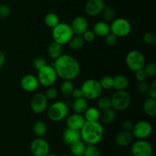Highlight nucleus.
I'll return each mask as SVG.
<instances>
[{
    "label": "nucleus",
    "instance_id": "nucleus-3",
    "mask_svg": "<svg viewBox=\"0 0 156 156\" xmlns=\"http://www.w3.org/2000/svg\"><path fill=\"white\" fill-rule=\"evenodd\" d=\"M74 35L70 24L64 22H59L56 27L52 28V36L53 41L64 45L67 44L72 37Z\"/></svg>",
    "mask_w": 156,
    "mask_h": 156
},
{
    "label": "nucleus",
    "instance_id": "nucleus-21",
    "mask_svg": "<svg viewBox=\"0 0 156 156\" xmlns=\"http://www.w3.org/2000/svg\"><path fill=\"white\" fill-rule=\"evenodd\" d=\"M128 86L129 80L124 75H116L113 77V88L115 90H125Z\"/></svg>",
    "mask_w": 156,
    "mask_h": 156
},
{
    "label": "nucleus",
    "instance_id": "nucleus-33",
    "mask_svg": "<svg viewBox=\"0 0 156 156\" xmlns=\"http://www.w3.org/2000/svg\"><path fill=\"white\" fill-rule=\"evenodd\" d=\"M112 108L111 107V98H108L107 96H103V97H99L98 101V109L99 110H108V109Z\"/></svg>",
    "mask_w": 156,
    "mask_h": 156
},
{
    "label": "nucleus",
    "instance_id": "nucleus-40",
    "mask_svg": "<svg viewBox=\"0 0 156 156\" xmlns=\"http://www.w3.org/2000/svg\"><path fill=\"white\" fill-rule=\"evenodd\" d=\"M117 41V38L114 35L110 32L108 35L105 37V43L106 45L109 46V47H112V46L115 45Z\"/></svg>",
    "mask_w": 156,
    "mask_h": 156
},
{
    "label": "nucleus",
    "instance_id": "nucleus-28",
    "mask_svg": "<svg viewBox=\"0 0 156 156\" xmlns=\"http://www.w3.org/2000/svg\"><path fill=\"white\" fill-rule=\"evenodd\" d=\"M85 142L80 139L79 141H76V142L70 145V151L73 155L74 156H82L84 154V151L85 149Z\"/></svg>",
    "mask_w": 156,
    "mask_h": 156
},
{
    "label": "nucleus",
    "instance_id": "nucleus-44",
    "mask_svg": "<svg viewBox=\"0 0 156 156\" xmlns=\"http://www.w3.org/2000/svg\"><path fill=\"white\" fill-rule=\"evenodd\" d=\"M135 76L136 79L139 81V82H143V81H146L148 79V76L146 75V72L144 71L143 69L138 70V71L135 72Z\"/></svg>",
    "mask_w": 156,
    "mask_h": 156
},
{
    "label": "nucleus",
    "instance_id": "nucleus-29",
    "mask_svg": "<svg viewBox=\"0 0 156 156\" xmlns=\"http://www.w3.org/2000/svg\"><path fill=\"white\" fill-rule=\"evenodd\" d=\"M33 132L38 138H43L47 132V125L44 121L38 120L34 124Z\"/></svg>",
    "mask_w": 156,
    "mask_h": 156
},
{
    "label": "nucleus",
    "instance_id": "nucleus-36",
    "mask_svg": "<svg viewBox=\"0 0 156 156\" xmlns=\"http://www.w3.org/2000/svg\"><path fill=\"white\" fill-rule=\"evenodd\" d=\"M143 70L146 72L148 77H154L156 75V64L155 63H148L147 64H145Z\"/></svg>",
    "mask_w": 156,
    "mask_h": 156
},
{
    "label": "nucleus",
    "instance_id": "nucleus-12",
    "mask_svg": "<svg viewBox=\"0 0 156 156\" xmlns=\"http://www.w3.org/2000/svg\"><path fill=\"white\" fill-rule=\"evenodd\" d=\"M30 150L34 156H47L50 154V145L43 138L34 139L30 145Z\"/></svg>",
    "mask_w": 156,
    "mask_h": 156
},
{
    "label": "nucleus",
    "instance_id": "nucleus-17",
    "mask_svg": "<svg viewBox=\"0 0 156 156\" xmlns=\"http://www.w3.org/2000/svg\"><path fill=\"white\" fill-rule=\"evenodd\" d=\"M85 122V119L83 115L78 114L76 113L69 115L66 119L67 128H71V129L80 131Z\"/></svg>",
    "mask_w": 156,
    "mask_h": 156
},
{
    "label": "nucleus",
    "instance_id": "nucleus-25",
    "mask_svg": "<svg viewBox=\"0 0 156 156\" xmlns=\"http://www.w3.org/2000/svg\"><path fill=\"white\" fill-rule=\"evenodd\" d=\"M88 107V100L85 98L82 97L75 99L73 103V109L74 112L78 114H84Z\"/></svg>",
    "mask_w": 156,
    "mask_h": 156
},
{
    "label": "nucleus",
    "instance_id": "nucleus-1",
    "mask_svg": "<svg viewBox=\"0 0 156 156\" xmlns=\"http://www.w3.org/2000/svg\"><path fill=\"white\" fill-rule=\"evenodd\" d=\"M53 67L56 74L63 80H73L80 73L81 67L79 61L69 54H62L54 61Z\"/></svg>",
    "mask_w": 156,
    "mask_h": 156
},
{
    "label": "nucleus",
    "instance_id": "nucleus-26",
    "mask_svg": "<svg viewBox=\"0 0 156 156\" xmlns=\"http://www.w3.org/2000/svg\"><path fill=\"white\" fill-rule=\"evenodd\" d=\"M84 117L85 121H89V122H95L100 119L101 112L98 108L94 106L88 107L86 111L84 113Z\"/></svg>",
    "mask_w": 156,
    "mask_h": 156
},
{
    "label": "nucleus",
    "instance_id": "nucleus-48",
    "mask_svg": "<svg viewBox=\"0 0 156 156\" xmlns=\"http://www.w3.org/2000/svg\"><path fill=\"white\" fill-rule=\"evenodd\" d=\"M5 61V54L4 51L0 49V69L2 68V67L4 64Z\"/></svg>",
    "mask_w": 156,
    "mask_h": 156
},
{
    "label": "nucleus",
    "instance_id": "nucleus-31",
    "mask_svg": "<svg viewBox=\"0 0 156 156\" xmlns=\"http://www.w3.org/2000/svg\"><path fill=\"white\" fill-rule=\"evenodd\" d=\"M44 23L47 27L53 28L59 23V16L54 12H49L44 16Z\"/></svg>",
    "mask_w": 156,
    "mask_h": 156
},
{
    "label": "nucleus",
    "instance_id": "nucleus-39",
    "mask_svg": "<svg viewBox=\"0 0 156 156\" xmlns=\"http://www.w3.org/2000/svg\"><path fill=\"white\" fill-rule=\"evenodd\" d=\"M11 15V9L7 5L0 4V19L7 18Z\"/></svg>",
    "mask_w": 156,
    "mask_h": 156
},
{
    "label": "nucleus",
    "instance_id": "nucleus-11",
    "mask_svg": "<svg viewBox=\"0 0 156 156\" xmlns=\"http://www.w3.org/2000/svg\"><path fill=\"white\" fill-rule=\"evenodd\" d=\"M133 137L138 139H146L152 132V125L146 120H141L134 124L132 131Z\"/></svg>",
    "mask_w": 156,
    "mask_h": 156
},
{
    "label": "nucleus",
    "instance_id": "nucleus-47",
    "mask_svg": "<svg viewBox=\"0 0 156 156\" xmlns=\"http://www.w3.org/2000/svg\"><path fill=\"white\" fill-rule=\"evenodd\" d=\"M72 96H73L75 99H79V98L83 97V95H82V90H81L80 88H75V90H73V94H72Z\"/></svg>",
    "mask_w": 156,
    "mask_h": 156
},
{
    "label": "nucleus",
    "instance_id": "nucleus-5",
    "mask_svg": "<svg viewBox=\"0 0 156 156\" xmlns=\"http://www.w3.org/2000/svg\"><path fill=\"white\" fill-rule=\"evenodd\" d=\"M111 107L115 111H124L129 108L131 102L129 93L126 90H116L111 97Z\"/></svg>",
    "mask_w": 156,
    "mask_h": 156
},
{
    "label": "nucleus",
    "instance_id": "nucleus-19",
    "mask_svg": "<svg viewBox=\"0 0 156 156\" xmlns=\"http://www.w3.org/2000/svg\"><path fill=\"white\" fill-rule=\"evenodd\" d=\"M133 139V136L131 132L122 131L119 132L115 136V142L118 146L120 147H126L130 145Z\"/></svg>",
    "mask_w": 156,
    "mask_h": 156
},
{
    "label": "nucleus",
    "instance_id": "nucleus-15",
    "mask_svg": "<svg viewBox=\"0 0 156 156\" xmlns=\"http://www.w3.org/2000/svg\"><path fill=\"white\" fill-rule=\"evenodd\" d=\"M40 84L37 77L33 74H26L21 80V87L26 92L35 91L39 87Z\"/></svg>",
    "mask_w": 156,
    "mask_h": 156
},
{
    "label": "nucleus",
    "instance_id": "nucleus-30",
    "mask_svg": "<svg viewBox=\"0 0 156 156\" xmlns=\"http://www.w3.org/2000/svg\"><path fill=\"white\" fill-rule=\"evenodd\" d=\"M75 87L72 80H64L60 85V92L62 95L66 97L72 96Z\"/></svg>",
    "mask_w": 156,
    "mask_h": 156
},
{
    "label": "nucleus",
    "instance_id": "nucleus-9",
    "mask_svg": "<svg viewBox=\"0 0 156 156\" xmlns=\"http://www.w3.org/2000/svg\"><path fill=\"white\" fill-rule=\"evenodd\" d=\"M125 62L129 70L136 72L143 69L146 64V58L141 51L133 50L128 52L125 58Z\"/></svg>",
    "mask_w": 156,
    "mask_h": 156
},
{
    "label": "nucleus",
    "instance_id": "nucleus-14",
    "mask_svg": "<svg viewBox=\"0 0 156 156\" xmlns=\"http://www.w3.org/2000/svg\"><path fill=\"white\" fill-rule=\"evenodd\" d=\"M104 0H88L85 6V12L91 17H95L101 15L105 8Z\"/></svg>",
    "mask_w": 156,
    "mask_h": 156
},
{
    "label": "nucleus",
    "instance_id": "nucleus-13",
    "mask_svg": "<svg viewBox=\"0 0 156 156\" xmlns=\"http://www.w3.org/2000/svg\"><path fill=\"white\" fill-rule=\"evenodd\" d=\"M48 106V99L44 93H35L32 96L30 102V106L32 112L36 114H41L45 112Z\"/></svg>",
    "mask_w": 156,
    "mask_h": 156
},
{
    "label": "nucleus",
    "instance_id": "nucleus-4",
    "mask_svg": "<svg viewBox=\"0 0 156 156\" xmlns=\"http://www.w3.org/2000/svg\"><path fill=\"white\" fill-rule=\"evenodd\" d=\"M80 89L83 97L86 99H98L100 97L103 91L99 81L94 79H88L84 81Z\"/></svg>",
    "mask_w": 156,
    "mask_h": 156
},
{
    "label": "nucleus",
    "instance_id": "nucleus-41",
    "mask_svg": "<svg viewBox=\"0 0 156 156\" xmlns=\"http://www.w3.org/2000/svg\"><path fill=\"white\" fill-rule=\"evenodd\" d=\"M143 41L147 44H155L156 41L155 35L150 32H146L143 35Z\"/></svg>",
    "mask_w": 156,
    "mask_h": 156
},
{
    "label": "nucleus",
    "instance_id": "nucleus-38",
    "mask_svg": "<svg viewBox=\"0 0 156 156\" xmlns=\"http://www.w3.org/2000/svg\"><path fill=\"white\" fill-rule=\"evenodd\" d=\"M58 93H59V92H58L57 89L53 87H50L46 90L44 95H45L47 99H50L51 100V99H55L57 97Z\"/></svg>",
    "mask_w": 156,
    "mask_h": 156
},
{
    "label": "nucleus",
    "instance_id": "nucleus-32",
    "mask_svg": "<svg viewBox=\"0 0 156 156\" xmlns=\"http://www.w3.org/2000/svg\"><path fill=\"white\" fill-rule=\"evenodd\" d=\"M102 15H103V18L105 19V21L106 22H111L113 20H114L115 18V12H114V9H112L110 6H105V8L104 9L103 12H102Z\"/></svg>",
    "mask_w": 156,
    "mask_h": 156
},
{
    "label": "nucleus",
    "instance_id": "nucleus-37",
    "mask_svg": "<svg viewBox=\"0 0 156 156\" xmlns=\"http://www.w3.org/2000/svg\"><path fill=\"white\" fill-rule=\"evenodd\" d=\"M47 64V61L42 57H37L32 61V66H33L34 68L37 70H39L40 69L42 68L43 67L46 65Z\"/></svg>",
    "mask_w": 156,
    "mask_h": 156
},
{
    "label": "nucleus",
    "instance_id": "nucleus-8",
    "mask_svg": "<svg viewBox=\"0 0 156 156\" xmlns=\"http://www.w3.org/2000/svg\"><path fill=\"white\" fill-rule=\"evenodd\" d=\"M37 77L39 84L43 87H52L57 80V74L53 65L46 64L44 67L37 70Z\"/></svg>",
    "mask_w": 156,
    "mask_h": 156
},
{
    "label": "nucleus",
    "instance_id": "nucleus-10",
    "mask_svg": "<svg viewBox=\"0 0 156 156\" xmlns=\"http://www.w3.org/2000/svg\"><path fill=\"white\" fill-rule=\"evenodd\" d=\"M130 151L133 156H152L153 148L152 145L145 139H138L132 144Z\"/></svg>",
    "mask_w": 156,
    "mask_h": 156
},
{
    "label": "nucleus",
    "instance_id": "nucleus-18",
    "mask_svg": "<svg viewBox=\"0 0 156 156\" xmlns=\"http://www.w3.org/2000/svg\"><path fill=\"white\" fill-rule=\"evenodd\" d=\"M62 142L65 145L70 146L72 144L76 142V141H79L81 139L80 131L67 128L66 129L64 130L63 133H62Z\"/></svg>",
    "mask_w": 156,
    "mask_h": 156
},
{
    "label": "nucleus",
    "instance_id": "nucleus-20",
    "mask_svg": "<svg viewBox=\"0 0 156 156\" xmlns=\"http://www.w3.org/2000/svg\"><path fill=\"white\" fill-rule=\"evenodd\" d=\"M92 31L96 37L105 38L106 35H108L111 32V30H110V24L105 21H98L93 26Z\"/></svg>",
    "mask_w": 156,
    "mask_h": 156
},
{
    "label": "nucleus",
    "instance_id": "nucleus-16",
    "mask_svg": "<svg viewBox=\"0 0 156 156\" xmlns=\"http://www.w3.org/2000/svg\"><path fill=\"white\" fill-rule=\"evenodd\" d=\"M70 27L74 35H82L88 29V22L85 17L77 16L73 18Z\"/></svg>",
    "mask_w": 156,
    "mask_h": 156
},
{
    "label": "nucleus",
    "instance_id": "nucleus-49",
    "mask_svg": "<svg viewBox=\"0 0 156 156\" xmlns=\"http://www.w3.org/2000/svg\"><path fill=\"white\" fill-rule=\"evenodd\" d=\"M47 156H59V155H58V154H49Z\"/></svg>",
    "mask_w": 156,
    "mask_h": 156
},
{
    "label": "nucleus",
    "instance_id": "nucleus-45",
    "mask_svg": "<svg viewBox=\"0 0 156 156\" xmlns=\"http://www.w3.org/2000/svg\"><path fill=\"white\" fill-rule=\"evenodd\" d=\"M133 122H132L129 119H126V120H124L122 123V128L124 131H128V132H131L132 131L133 128Z\"/></svg>",
    "mask_w": 156,
    "mask_h": 156
},
{
    "label": "nucleus",
    "instance_id": "nucleus-22",
    "mask_svg": "<svg viewBox=\"0 0 156 156\" xmlns=\"http://www.w3.org/2000/svg\"><path fill=\"white\" fill-rule=\"evenodd\" d=\"M62 50H63L62 45L55 41H52L47 47V53L49 57L54 61L62 54Z\"/></svg>",
    "mask_w": 156,
    "mask_h": 156
},
{
    "label": "nucleus",
    "instance_id": "nucleus-34",
    "mask_svg": "<svg viewBox=\"0 0 156 156\" xmlns=\"http://www.w3.org/2000/svg\"><path fill=\"white\" fill-rule=\"evenodd\" d=\"M82 156H101V151L95 145H88Z\"/></svg>",
    "mask_w": 156,
    "mask_h": 156
},
{
    "label": "nucleus",
    "instance_id": "nucleus-46",
    "mask_svg": "<svg viewBox=\"0 0 156 156\" xmlns=\"http://www.w3.org/2000/svg\"><path fill=\"white\" fill-rule=\"evenodd\" d=\"M148 93H149V97L156 99V81L155 80H154L153 82L149 85Z\"/></svg>",
    "mask_w": 156,
    "mask_h": 156
},
{
    "label": "nucleus",
    "instance_id": "nucleus-43",
    "mask_svg": "<svg viewBox=\"0 0 156 156\" xmlns=\"http://www.w3.org/2000/svg\"><path fill=\"white\" fill-rule=\"evenodd\" d=\"M149 84L147 81H143V82H139L137 84V90L139 92L142 93H147L149 91Z\"/></svg>",
    "mask_w": 156,
    "mask_h": 156
},
{
    "label": "nucleus",
    "instance_id": "nucleus-27",
    "mask_svg": "<svg viewBox=\"0 0 156 156\" xmlns=\"http://www.w3.org/2000/svg\"><path fill=\"white\" fill-rule=\"evenodd\" d=\"M116 119V113L115 110L112 108L108 109L102 111L101 113L100 119H101V122L105 124H111L114 122Z\"/></svg>",
    "mask_w": 156,
    "mask_h": 156
},
{
    "label": "nucleus",
    "instance_id": "nucleus-42",
    "mask_svg": "<svg viewBox=\"0 0 156 156\" xmlns=\"http://www.w3.org/2000/svg\"><path fill=\"white\" fill-rule=\"evenodd\" d=\"M82 38H83L85 42H88V43L93 42V41L95 40V38H96L95 35H94V33L93 32V31L88 30V29L83 34V35H82Z\"/></svg>",
    "mask_w": 156,
    "mask_h": 156
},
{
    "label": "nucleus",
    "instance_id": "nucleus-24",
    "mask_svg": "<svg viewBox=\"0 0 156 156\" xmlns=\"http://www.w3.org/2000/svg\"><path fill=\"white\" fill-rule=\"evenodd\" d=\"M85 43V41H84L82 35H74L72 37L71 39L69 40V41L67 44H68L69 47L72 50L77 51V50H81V49L84 47Z\"/></svg>",
    "mask_w": 156,
    "mask_h": 156
},
{
    "label": "nucleus",
    "instance_id": "nucleus-7",
    "mask_svg": "<svg viewBox=\"0 0 156 156\" xmlns=\"http://www.w3.org/2000/svg\"><path fill=\"white\" fill-rule=\"evenodd\" d=\"M111 33L117 38H125L130 34L132 26L130 22L124 18H114L110 24Z\"/></svg>",
    "mask_w": 156,
    "mask_h": 156
},
{
    "label": "nucleus",
    "instance_id": "nucleus-6",
    "mask_svg": "<svg viewBox=\"0 0 156 156\" xmlns=\"http://www.w3.org/2000/svg\"><path fill=\"white\" fill-rule=\"evenodd\" d=\"M69 113V107L64 101L53 102L47 110V116L52 122H58L63 120Z\"/></svg>",
    "mask_w": 156,
    "mask_h": 156
},
{
    "label": "nucleus",
    "instance_id": "nucleus-2",
    "mask_svg": "<svg viewBox=\"0 0 156 156\" xmlns=\"http://www.w3.org/2000/svg\"><path fill=\"white\" fill-rule=\"evenodd\" d=\"M105 133L103 125L99 121H85L80 129L81 139L88 145H97L102 140Z\"/></svg>",
    "mask_w": 156,
    "mask_h": 156
},
{
    "label": "nucleus",
    "instance_id": "nucleus-35",
    "mask_svg": "<svg viewBox=\"0 0 156 156\" xmlns=\"http://www.w3.org/2000/svg\"><path fill=\"white\" fill-rule=\"evenodd\" d=\"M100 85L103 90H111L113 88V77L111 76H105L99 80Z\"/></svg>",
    "mask_w": 156,
    "mask_h": 156
},
{
    "label": "nucleus",
    "instance_id": "nucleus-23",
    "mask_svg": "<svg viewBox=\"0 0 156 156\" xmlns=\"http://www.w3.org/2000/svg\"><path fill=\"white\" fill-rule=\"evenodd\" d=\"M143 111L149 117H154L156 115V99L148 98L143 103Z\"/></svg>",
    "mask_w": 156,
    "mask_h": 156
}]
</instances>
